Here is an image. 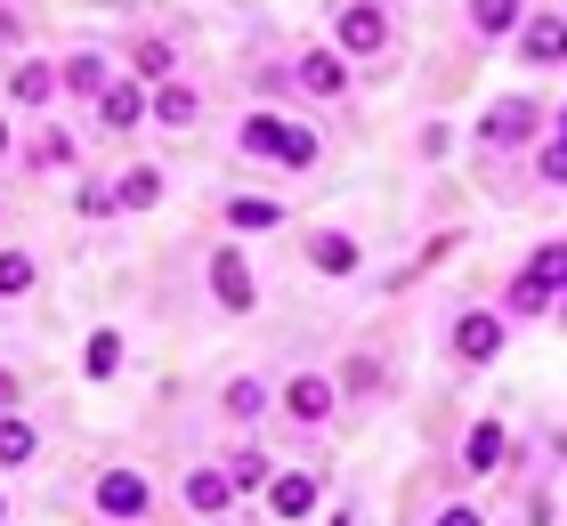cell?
<instances>
[{
    "label": "cell",
    "instance_id": "6da1fadb",
    "mask_svg": "<svg viewBox=\"0 0 567 526\" xmlns=\"http://www.w3.org/2000/svg\"><path fill=\"white\" fill-rule=\"evenodd\" d=\"M244 154H260V163H284V171H317V130L308 122H284V114H244Z\"/></svg>",
    "mask_w": 567,
    "mask_h": 526
},
{
    "label": "cell",
    "instance_id": "7a4b0ae2",
    "mask_svg": "<svg viewBox=\"0 0 567 526\" xmlns=\"http://www.w3.org/2000/svg\"><path fill=\"white\" fill-rule=\"evenodd\" d=\"M97 510H106L114 526H138V518L154 510V486H146V470H131V462L97 470Z\"/></svg>",
    "mask_w": 567,
    "mask_h": 526
},
{
    "label": "cell",
    "instance_id": "3957f363",
    "mask_svg": "<svg viewBox=\"0 0 567 526\" xmlns=\"http://www.w3.org/2000/svg\"><path fill=\"white\" fill-rule=\"evenodd\" d=\"M332 41H341V58H373V49H390V9H381V0H341Z\"/></svg>",
    "mask_w": 567,
    "mask_h": 526
},
{
    "label": "cell",
    "instance_id": "277c9868",
    "mask_svg": "<svg viewBox=\"0 0 567 526\" xmlns=\"http://www.w3.org/2000/svg\"><path fill=\"white\" fill-rule=\"evenodd\" d=\"M212 300L227 308V316H244L251 300H260V276H251V259L227 244V251H212Z\"/></svg>",
    "mask_w": 567,
    "mask_h": 526
},
{
    "label": "cell",
    "instance_id": "5b68a950",
    "mask_svg": "<svg viewBox=\"0 0 567 526\" xmlns=\"http://www.w3.org/2000/svg\"><path fill=\"white\" fill-rule=\"evenodd\" d=\"M511 41H519V58H527L535 73H544V65H567V17H551V9H535Z\"/></svg>",
    "mask_w": 567,
    "mask_h": 526
},
{
    "label": "cell",
    "instance_id": "8992f818",
    "mask_svg": "<svg viewBox=\"0 0 567 526\" xmlns=\"http://www.w3.org/2000/svg\"><path fill=\"white\" fill-rule=\"evenodd\" d=\"M535 122H544V114H535V97H503L495 114L478 122V138H486V146H527V138H535Z\"/></svg>",
    "mask_w": 567,
    "mask_h": 526
},
{
    "label": "cell",
    "instance_id": "52a82bcc",
    "mask_svg": "<svg viewBox=\"0 0 567 526\" xmlns=\"http://www.w3.org/2000/svg\"><path fill=\"white\" fill-rule=\"evenodd\" d=\"M146 114H154V97H146L138 73H122V82H114L106 97H97V122H106V130H138Z\"/></svg>",
    "mask_w": 567,
    "mask_h": 526
},
{
    "label": "cell",
    "instance_id": "ba28073f",
    "mask_svg": "<svg viewBox=\"0 0 567 526\" xmlns=\"http://www.w3.org/2000/svg\"><path fill=\"white\" fill-rule=\"evenodd\" d=\"M284 413H292L300 430L332 421V381H324V373H292V381H284Z\"/></svg>",
    "mask_w": 567,
    "mask_h": 526
},
{
    "label": "cell",
    "instance_id": "9c48e42d",
    "mask_svg": "<svg viewBox=\"0 0 567 526\" xmlns=\"http://www.w3.org/2000/svg\"><path fill=\"white\" fill-rule=\"evenodd\" d=\"M495 349H503V316H495V308H471V316L454 324V357H462V364H486Z\"/></svg>",
    "mask_w": 567,
    "mask_h": 526
},
{
    "label": "cell",
    "instance_id": "30bf717a",
    "mask_svg": "<svg viewBox=\"0 0 567 526\" xmlns=\"http://www.w3.org/2000/svg\"><path fill=\"white\" fill-rule=\"evenodd\" d=\"M268 510H276L284 526L317 518V478H308V470H284V478H268Z\"/></svg>",
    "mask_w": 567,
    "mask_h": 526
},
{
    "label": "cell",
    "instance_id": "8fae6325",
    "mask_svg": "<svg viewBox=\"0 0 567 526\" xmlns=\"http://www.w3.org/2000/svg\"><path fill=\"white\" fill-rule=\"evenodd\" d=\"M58 82H65L73 97H106V90L122 82V73H106V49H73V58L58 65Z\"/></svg>",
    "mask_w": 567,
    "mask_h": 526
},
{
    "label": "cell",
    "instance_id": "7c38bea8",
    "mask_svg": "<svg viewBox=\"0 0 567 526\" xmlns=\"http://www.w3.org/2000/svg\"><path fill=\"white\" fill-rule=\"evenodd\" d=\"M292 82H300L308 97H341V90H349V65H341V49H308V58L292 65Z\"/></svg>",
    "mask_w": 567,
    "mask_h": 526
},
{
    "label": "cell",
    "instance_id": "4fadbf2b",
    "mask_svg": "<svg viewBox=\"0 0 567 526\" xmlns=\"http://www.w3.org/2000/svg\"><path fill=\"white\" fill-rule=\"evenodd\" d=\"M154 122H163V130H195L203 122V90L195 82H163V90H154Z\"/></svg>",
    "mask_w": 567,
    "mask_h": 526
},
{
    "label": "cell",
    "instance_id": "5bb4252c",
    "mask_svg": "<svg viewBox=\"0 0 567 526\" xmlns=\"http://www.w3.org/2000/svg\"><path fill=\"white\" fill-rule=\"evenodd\" d=\"M131 73H138V82H178V49L163 33H138L131 41Z\"/></svg>",
    "mask_w": 567,
    "mask_h": 526
},
{
    "label": "cell",
    "instance_id": "9a60e30c",
    "mask_svg": "<svg viewBox=\"0 0 567 526\" xmlns=\"http://www.w3.org/2000/svg\"><path fill=\"white\" fill-rule=\"evenodd\" d=\"M462 470H471V478L503 470V421H471V437H462Z\"/></svg>",
    "mask_w": 567,
    "mask_h": 526
},
{
    "label": "cell",
    "instance_id": "2e32d148",
    "mask_svg": "<svg viewBox=\"0 0 567 526\" xmlns=\"http://www.w3.org/2000/svg\"><path fill=\"white\" fill-rule=\"evenodd\" d=\"M58 90H65V82H58V65H41V58H24V65L9 73V97H17V105H49Z\"/></svg>",
    "mask_w": 567,
    "mask_h": 526
},
{
    "label": "cell",
    "instance_id": "e0dca14e",
    "mask_svg": "<svg viewBox=\"0 0 567 526\" xmlns=\"http://www.w3.org/2000/svg\"><path fill=\"white\" fill-rule=\"evenodd\" d=\"M114 203H122V210H154V203H163V171H154V163H131V171L114 178Z\"/></svg>",
    "mask_w": 567,
    "mask_h": 526
},
{
    "label": "cell",
    "instance_id": "ac0fdd59",
    "mask_svg": "<svg viewBox=\"0 0 567 526\" xmlns=\"http://www.w3.org/2000/svg\"><path fill=\"white\" fill-rule=\"evenodd\" d=\"M519 24H527L519 0H471V33L478 41H503V33H519Z\"/></svg>",
    "mask_w": 567,
    "mask_h": 526
},
{
    "label": "cell",
    "instance_id": "d6986e66",
    "mask_svg": "<svg viewBox=\"0 0 567 526\" xmlns=\"http://www.w3.org/2000/svg\"><path fill=\"white\" fill-rule=\"evenodd\" d=\"M227 494H236V478L227 470H187V503H195V518H212V510H227Z\"/></svg>",
    "mask_w": 567,
    "mask_h": 526
},
{
    "label": "cell",
    "instance_id": "ffe728a7",
    "mask_svg": "<svg viewBox=\"0 0 567 526\" xmlns=\"http://www.w3.org/2000/svg\"><path fill=\"white\" fill-rule=\"evenodd\" d=\"M308 259H317V276H357V235H317V244H308Z\"/></svg>",
    "mask_w": 567,
    "mask_h": 526
},
{
    "label": "cell",
    "instance_id": "44dd1931",
    "mask_svg": "<svg viewBox=\"0 0 567 526\" xmlns=\"http://www.w3.org/2000/svg\"><path fill=\"white\" fill-rule=\"evenodd\" d=\"M276 219H284V203H268V195H227V227H236V235H260Z\"/></svg>",
    "mask_w": 567,
    "mask_h": 526
},
{
    "label": "cell",
    "instance_id": "7402d4cb",
    "mask_svg": "<svg viewBox=\"0 0 567 526\" xmlns=\"http://www.w3.org/2000/svg\"><path fill=\"white\" fill-rule=\"evenodd\" d=\"M41 454V430H33V421H24V413H0V462H33Z\"/></svg>",
    "mask_w": 567,
    "mask_h": 526
},
{
    "label": "cell",
    "instance_id": "603a6c76",
    "mask_svg": "<svg viewBox=\"0 0 567 526\" xmlns=\"http://www.w3.org/2000/svg\"><path fill=\"white\" fill-rule=\"evenodd\" d=\"M551 300H559V292H551V283H544V276H527V268H519V276H511V292H503V308H511V316H544Z\"/></svg>",
    "mask_w": 567,
    "mask_h": 526
},
{
    "label": "cell",
    "instance_id": "cb8c5ba5",
    "mask_svg": "<svg viewBox=\"0 0 567 526\" xmlns=\"http://www.w3.org/2000/svg\"><path fill=\"white\" fill-rule=\"evenodd\" d=\"M227 413H236V421H260V413H268V381H251V373L227 381Z\"/></svg>",
    "mask_w": 567,
    "mask_h": 526
},
{
    "label": "cell",
    "instance_id": "d4e9b609",
    "mask_svg": "<svg viewBox=\"0 0 567 526\" xmlns=\"http://www.w3.org/2000/svg\"><path fill=\"white\" fill-rule=\"evenodd\" d=\"M33 292V259L24 251H0V300H24Z\"/></svg>",
    "mask_w": 567,
    "mask_h": 526
},
{
    "label": "cell",
    "instance_id": "484cf974",
    "mask_svg": "<svg viewBox=\"0 0 567 526\" xmlns=\"http://www.w3.org/2000/svg\"><path fill=\"white\" fill-rule=\"evenodd\" d=\"M527 276H544L551 292H567V244H544V251H527Z\"/></svg>",
    "mask_w": 567,
    "mask_h": 526
},
{
    "label": "cell",
    "instance_id": "4316f807",
    "mask_svg": "<svg viewBox=\"0 0 567 526\" xmlns=\"http://www.w3.org/2000/svg\"><path fill=\"white\" fill-rule=\"evenodd\" d=\"M227 478H236V494H244V486H268L276 470H268V454H251V445H244V454H227Z\"/></svg>",
    "mask_w": 567,
    "mask_h": 526
},
{
    "label": "cell",
    "instance_id": "83f0119b",
    "mask_svg": "<svg viewBox=\"0 0 567 526\" xmlns=\"http://www.w3.org/2000/svg\"><path fill=\"white\" fill-rule=\"evenodd\" d=\"M82 364H90V381H106L114 364H122V332H90V357Z\"/></svg>",
    "mask_w": 567,
    "mask_h": 526
},
{
    "label": "cell",
    "instance_id": "f1b7e54d",
    "mask_svg": "<svg viewBox=\"0 0 567 526\" xmlns=\"http://www.w3.org/2000/svg\"><path fill=\"white\" fill-rule=\"evenodd\" d=\"M33 163H41V171H65V163H73V138H58V130H41V138H33Z\"/></svg>",
    "mask_w": 567,
    "mask_h": 526
},
{
    "label": "cell",
    "instance_id": "f546056e",
    "mask_svg": "<svg viewBox=\"0 0 567 526\" xmlns=\"http://www.w3.org/2000/svg\"><path fill=\"white\" fill-rule=\"evenodd\" d=\"M535 171H544V178H551V187H567V138H551L544 154H535Z\"/></svg>",
    "mask_w": 567,
    "mask_h": 526
},
{
    "label": "cell",
    "instance_id": "4dcf8cb0",
    "mask_svg": "<svg viewBox=\"0 0 567 526\" xmlns=\"http://www.w3.org/2000/svg\"><path fill=\"white\" fill-rule=\"evenodd\" d=\"M437 526H486L478 510H437Z\"/></svg>",
    "mask_w": 567,
    "mask_h": 526
},
{
    "label": "cell",
    "instance_id": "1f68e13d",
    "mask_svg": "<svg viewBox=\"0 0 567 526\" xmlns=\"http://www.w3.org/2000/svg\"><path fill=\"white\" fill-rule=\"evenodd\" d=\"M0 413H17V373H0Z\"/></svg>",
    "mask_w": 567,
    "mask_h": 526
},
{
    "label": "cell",
    "instance_id": "d6a6232c",
    "mask_svg": "<svg viewBox=\"0 0 567 526\" xmlns=\"http://www.w3.org/2000/svg\"><path fill=\"white\" fill-rule=\"evenodd\" d=\"M0 49H17V17L9 9H0Z\"/></svg>",
    "mask_w": 567,
    "mask_h": 526
},
{
    "label": "cell",
    "instance_id": "836d02e7",
    "mask_svg": "<svg viewBox=\"0 0 567 526\" xmlns=\"http://www.w3.org/2000/svg\"><path fill=\"white\" fill-rule=\"evenodd\" d=\"M0 154H9V114H0Z\"/></svg>",
    "mask_w": 567,
    "mask_h": 526
},
{
    "label": "cell",
    "instance_id": "e575fe53",
    "mask_svg": "<svg viewBox=\"0 0 567 526\" xmlns=\"http://www.w3.org/2000/svg\"><path fill=\"white\" fill-rule=\"evenodd\" d=\"M559 138H567V105H559Z\"/></svg>",
    "mask_w": 567,
    "mask_h": 526
},
{
    "label": "cell",
    "instance_id": "d590c367",
    "mask_svg": "<svg viewBox=\"0 0 567 526\" xmlns=\"http://www.w3.org/2000/svg\"><path fill=\"white\" fill-rule=\"evenodd\" d=\"M559 316H567V292H559Z\"/></svg>",
    "mask_w": 567,
    "mask_h": 526
},
{
    "label": "cell",
    "instance_id": "8d00e7d4",
    "mask_svg": "<svg viewBox=\"0 0 567 526\" xmlns=\"http://www.w3.org/2000/svg\"><path fill=\"white\" fill-rule=\"evenodd\" d=\"M0 518H9V503H0Z\"/></svg>",
    "mask_w": 567,
    "mask_h": 526
}]
</instances>
